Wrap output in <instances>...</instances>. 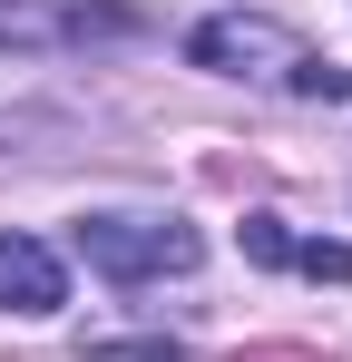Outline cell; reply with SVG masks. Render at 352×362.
<instances>
[{
  "mask_svg": "<svg viewBox=\"0 0 352 362\" xmlns=\"http://www.w3.org/2000/svg\"><path fill=\"white\" fill-rule=\"evenodd\" d=\"M78 255L108 274V284H157V274H186L206 235L196 226H176V216H88L78 226Z\"/></svg>",
  "mask_w": 352,
  "mask_h": 362,
  "instance_id": "1",
  "label": "cell"
},
{
  "mask_svg": "<svg viewBox=\"0 0 352 362\" xmlns=\"http://www.w3.org/2000/svg\"><path fill=\"white\" fill-rule=\"evenodd\" d=\"M186 59H196V69H225V78H293L313 49L293 40L284 20H264V10H216V20L186 30Z\"/></svg>",
  "mask_w": 352,
  "mask_h": 362,
  "instance_id": "2",
  "label": "cell"
},
{
  "mask_svg": "<svg viewBox=\"0 0 352 362\" xmlns=\"http://www.w3.org/2000/svg\"><path fill=\"white\" fill-rule=\"evenodd\" d=\"M245 255H254V264H293V274H313V284H352V245L293 235L284 216H245Z\"/></svg>",
  "mask_w": 352,
  "mask_h": 362,
  "instance_id": "3",
  "label": "cell"
},
{
  "mask_svg": "<svg viewBox=\"0 0 352 362\" xmlns=\"http://www.w3.org/2000/svg\"><path fill=\"white\" fill-rule=\"evenodd\" d=\"M69 303V274L40 235H0V313H59Z\"/></svg>",
  "mask_w": 352,
  "mask_h": 362,
  "instance_id": "4",
  "label": "cell"
},
{
  "mask_svg": "<svg viewBox=\"0 0 352 362\" xmlns=\"http://www.w3.org/2000/svg\"><path fill=\"white\" fill-rule=\"evenodd\" d=\"M284 88H293V98H352V78H343L333 59H303V69L284 78Z\"/></svg>",
  "mask_w": 352,
  "mask_h": 362,
  "instance_id": "5",
  "label": "cell"
},
{
  "mask_svg": "<svg viewBox=\"0 0 352 362\" xmlns=\"http://www.w3.org/2000/svg\"><path fill=\"white\" fill-rule=\"evenodd\" d=\"M235 362H303V353H235Z\"/></svg>",
  "mask_w": 352,
  "mask_h": 362,
  "instance_id": "6",
  "label": "cell"
}]
</instances>
